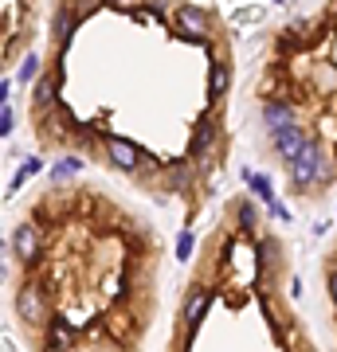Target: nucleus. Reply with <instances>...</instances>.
Wrapping results in <instances>:
<instances>
[{
    "instance_id": "obj_1",
    "label": "nucleus",
    "mask_w": 337,
    "mask_h": 352,
    "mask_svg": "<svg viewBox=\"0 0 337 352\" xmlns=\"http://www.w3.org/2000/svg\"><path fill=\"white\" fill-rule=\"evenodd\" d=\"M334 180V164L325 161L322 141H310V149L302 153L298 161L290 164V188L294 192H314Z\"/></svg>"
},
{
    "instance_id": "obj_2",
    "label": "nucleus",
    "mask_w": 337,
    "mask_h": 352,
    "mask_svg": "<svg viewBox=\"0 0 337 352\" xmlns=\"http://www.w3.org/2000/svg\"><path fill=\"white\" fill-rule=\"evenodd\" d=\"M173 32L185 39V43H204L208 32H212V12H204V8H196V4H176Z\"/></svg>"
},
{
    "instance_id": "obj_3",
    "label": "nucleus",
    "mask_w": 337,
    "mask_h": 352,
    "mask_svg": "<svg viewBox=\"0 0 337 352\" xmlns=\"http://www.w3.org/2000/svg\"><path fill=\"white\" fill-rule=\"evenodd\" d=\"M16 317L24 325H43L48 321V294L39 282H28L20 294H16Z\"/></svg>"
},
{
    "instance_id": "obj_4",
    "label": "nucleus",
    "mask_w": 337,
    "mask_h": 352,
    "mask_svg": "<svg viewBox=\"0 0 337 352\" xmlns=\"http://www.w3.org/2000/svg\"><path fill=\"white\" fill-rule=\"evenodd\" d=\"M102 149H106V161H110L118 173H138L141 161H145V149L134 145L130 138H106L102 141Z\"/></svg>"
},
{
    "instance_id": "obj_5",
    "label": "nucleus",
    "mask_w": 337,
    "mask_h": 352,
    "mask_svg": "<svg viewBox=\"0 0 337 352\" xmlns=\"http://www.w3.org/2000/svg\"><path fill=\"white\" fill-rule=\"evenodd\" d=\"M216 145H220V129H216V118L212 113H204V118H196V126H192V141H188V157L196 164H204L208 157L216 153Z\"/></svg>"
},
{
    "instance_id": "obj_6",
    "label": "nucleus",
    "mask_w": 337,
    "mask_h": 352,
    "mask_svg": "<svg viewBox=\"0 0 337 352\" xmlns=\"http://www.w3.org/2000/svg\"><path fill=\"white\" fill-rule=\"evenodd\" d=\"M298 126V106L287 98H267L263 102V129L275 138V133H287V129Z\"/></svg>"
},
{
    "instance_id": "obj_7",
    "label": "nucleus",
    "mask_w": 337,
    "mask_h": 352,
    "mask_svg": "<svg viewBox=\"0 0 337 352\" xmlns=\"http://www.w3.org/2000/svg\"><path fill=\"white\" fill-rule=\"evenodd\" d=\"M310 141H314V138L306 133V129L294 126V129H287V133H275V145H271V153H275L278 161H283V164L290 168V164H294V161L302 157V153L310 149Z\"/></svg>"
},
{
    "instance_id": "obj_8",
    "label": "nucleus",
    "mask_w": 337,
    "mask_h": 352,
    "mask_svg": "<svg viewBox=\"0 0 337 352\" xmlns=\"http://www.w3.org/2000/svg\"><path fill=\"white\" fill-rule=\"evenodd\" d=\"M12 254H16V263H24L32 266L39 258V227L36 223H16L12 227Z\"/></svg>"
},
{
    "instance_id": "obj_9",
    "label": "nucleus",
    "mask_w": 337,
    "mask_h": 352,
    "mask_svg": "<svg viewBox=\"0 0 337 352\" xmlns=\"http://www.w3.org/2000/svg\"><path fill=\"white\" fill-rule=\"evenodd\" d=\"M208 305H212V294H208V289H192V294L185 298V329H188V340L196 337L200 321L208 317Z\"/></svg>"
},
{
    "instance_id": "obj_10",
    "label": "nucleus",
    "mask_w": 337,
    "mask_h": 352,
    "mask_svg": "<svg viewBox=\"0 0 337 352\" xmlns=\"http://www.w3.org/2000/svg\"><path fill=\"white\" fill-rule=\"evenodd\" d=\"M196 173H200V164L188 157V161H173L169 168H165V184L173 192H188L192 188V180H196Z\"/></svg>"
},
{
    "instance_id": "obj_11",
    "label": "nucleus",
    "mask_w": 337,
    "mask_h": 352,
    "mask_svg": "<svg viewBox=\"0 0 337 352\" xmlns=\"http://www.w3.org/2000/svg\"><path fill=\"white\" fill-rule=\"evenodd\" d=\"M55 102H59V75L48 71V75L36 78V110L39 113H55Z\"/></svg>"
},
{
    "instance_id": "obj_12",
    "label": "nucleus",
    "mask_w": 337,
    "mask_h": 352,
    "mask_svg": "<svg viewBox=\"0 0 337 352\" xmlns=\"http://www.w3.org/2000/svg\"><path fill=\"white\" fill-rule=\"evenodd\" d=\"M75 28H79V16L63 4L59 12L51 16V36H55V43H59V51L71 47V36H75Z\"/></svg>"
},
{
    "instance_id": "obj_13",
    "label": "nucleus",
    "mask_w": 337,
    "mask_h": 352,
    "mask_svg": "<svg viewBox=\"0 0 337 352\" xmlns=\"http://www.w3.org/2000/svg\"><path fill=\"white\" fill-rule=\"evenodd\" d=\"M227 82H232V67L216 59V63H212V75H208V98L220 102V98L227 94Z\"/></svg>"
},
{
    "instance_id": "obj_14",
    "label": "nucleus",
    "mask_w": 337,
    "mask_h": 352,
    "mask_svg": "<svg viewBox=\"0 0 337 352\" xmlns=\"http://www.w3.org/2000/svg\"><path fill=\"white\" fill-rule=\"evenodd\" d=\"M243 180L251 184V192H255L259 200L275 204V184H271V176H267V173H251V168H243Z\"/></svg>"
},
{
    "instance_id": "obj_15",
    "label": "nucleus",
    "mask_w": 337,
    "mask_h": 352,
    "mask_svg": "<svg viewBox=\"0 0 337 352\" xmlns=\"http://www.w3.org/2000/svg\"><path fill=\"white\" fill-rule=\"evenodd\" d=\"M236 223H239V231H255L259 212H255V204H251V200H239L236 204Z\"/></svg>"
},
{
    "instance_id": "obj_16",
    "label": "nucleus",
    "mask_w": 337,
    "mask_h": 352,
    "mask_svg": "<svg viewBox=\"0 0 337 352\" xmlns=\"http://www.w3.org/2000/svg\"><path fill=\"white\" fill-rule=\"evenodd\" d=\"M75 173H83V161H79V157H63V161L51 168V180H55V184H63V180H71Z\"/></svg>"
},
{
    "instance_id": "obj_17",
    "label": "nucleus",
    "mask_w": 337,
    "mask_h": 352,
    "mask_svg": "<svg viewBox=\"0 0 337 352\" xmlns=\"http://www.w3.org/2000/svg\"><path fill=\"white\" fill-rule=\"evenodd\" d=\"M71 340H75V337H71V329H67V325L59 321V325L51 329V340H48V349H51V352H59V349H67Z\"/></svg>"
},
{
    "instance_id": "obj_18",
    "label": "nucleus",
    "mask_w": 337,
    "mask_h": 352,
    "mask_svg": "<svg viewBox=\"0 0 337 352\" xmlns=\"http://www.w3.org/2000/svg\"><path fill=\"white\" fill-rule=\"evenodd\" d=\"M36 71H39V55H36V51H28V59L20 63V71H16V82H28V78H36Z\"/></svg>"
},
{
    "instance_id": "obj_19",
    "label": "nucleus",
    "mask_w": 337,
    "mask_h": 352,
    "mask_svg": "<svg viewBox=\"0 0 337 352\" xmlns=\"http://www.w3.org/2000/svg\"><path fill=\"white\" fill-rule=\"evenodd\" d=\"M12 129H16V106L12 102H4V106H0V133L12 138Z\"/></svg>"
},
{
    "instance_id": "obj_20",
    "label": "nucleus",
    "mask_w": 337,
    "mask_h": 352,
    "mask_svg": "<svg viewBox=\"0 0 337 352\" xmlns=\"http://www.w3.org/2000/svg\"><path fill=\"white\" fill-rule=\"evenodd\" d=\"M192 247H196V235H192V231H181V239H176V258L188 263V258H192Z\"/></svg>"
},
{
    "instance_id": "obj_21",
    "label": "nucleus",
    "mask_w": 337,
    "mask_h": 352,
    "mask_svg": "<svg viewBox=\"0 0 337 352\" xmlns=\"http://www.w3.org/2000/svg\"><path fill=\"white\" fill-rule=\"evenodd\" d=\"M28 173H32V168H28V164H24V168H20V173H16L12 180H8V196H12V192H20V188H24V180H28Z\"/></svg>"
},
{
    "instance_id": "obj_22",
    "label": "nucleus",
    "mask_w": 337,
    "mask_h": 352,
    "mask_svg": "<svg viewBox=\"0 0 337 352\" xmlns=\"http://www.w3.org/2000/svg\"><path fill=\"white\" fill-rule=\"evenodd\" d=\"M267 208H271V215H275V219H283V223H287L290 219V208L283 200H275V204H267Z\"/></svg>"
},
{
    "instance_id": "obj_23",
    "label": "nucleus",
    "mask_w": 337,
    "mask_h": 352,
    "mask_svg": "<svg viewBox=\"0 0 337 352\" xmlns=\"http://www.w3.org/2000/svg\"><path fill=\"white\" fill-rule=\"evenodd\" d=\"M0 102H12V78H0Z\"/></svg>"
},
{
    "instance_id": "obj_24",
    "label": "nucleus",
    "mask_w": 337,
    "mask_h": 352,
    "mask_svg": "<svg viewBox=\"0 0 337 352\" xmlns=\"http://www.w3.org/2000/svg\"><path fill=\"white\" fill-rule=\"evenodd\" d=\"M329 298H334V305H337V266L329 270Z\"/></svg>"
},
{
    "instance_id": "obj_25",
    "label": "nucleus",
    "mask_w": 337,
    "mask_h": 352,
    "mask_svg": "<svg viewBox=\"0 0 337 352\" xmlns=\"http://www.w3.org/2000/svg\"><path fill=\"white\" fill-rule=\"evenodd\" d=\"M275 4H287V0H275Z\"/></svg>"
}]
</instances>
